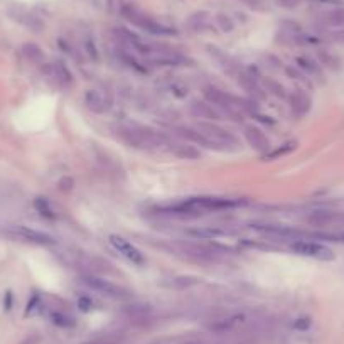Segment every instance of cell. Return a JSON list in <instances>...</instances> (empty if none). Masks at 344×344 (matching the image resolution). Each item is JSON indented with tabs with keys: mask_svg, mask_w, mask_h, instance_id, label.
Here are the masks:
<instances>
[{
	"mask_svg": "<svg viewBox=\"0 0 344 344\" xmlns=\"http://www.w3.org/2000/svg\"><path fill=\"white\" fill-rule=\"evenodd\" d=\"M250 201L247 197H219V196H196L186 197L176 203H167L155 206L152 213L164 214V216L177 218H197L201 214L214 211H230V209L243 208Z\"/></svg>",
	"mask_w": 344,
	"mask_h": 344,
	"instance_id": "6da1fadb",
	"label": "cell"
},
{
	"mask_svg": "<svg viewBox=\"0 0 344 344\" xmlns=\"http://www.w3.org/2000/svg\"><path fill=\"white\" fill-rule=\"evenodd\" d=\"M118 137L128 147L133 149H162L169 145V138L162 132H157L154 128L142 127L137 124H127L118 127Z\"/></svg>",
	"mask_w": 344,
	"mask_h": 344,
	"instance_id": "7a4b0ae2",
	"label": "cell"
},
{
	"mask_svg": "<svg viewBox=\"0 0 344 344\" xmlns=\"http://www.w3.org/2000/svg\"><path fill=\"white\" fill-rule=\"evenodd\" d=\"M197 132L206 138L209 149L219 150V152H231L240 147L236 137L231 135L228 130H225L223 127L216 125L214 122H199L196 125Z\"/></svg>",
	"mask_w": 344,
	"mask_h": 344,
	"instance_id": "3957f363",
	"label": "cell"
},
{
	"mask_svg": "<svg viewBox=\"0 0 344 344\" xmlns=\"http://www.w3.org/2000/svg\"><path fill=\"white\" fill-rule=\"evenodd\" d=\"M122 15H124L130 24L137 26L138 29H142V31H145L147 34H152V36H171V34H174V29L167 27L159 21H155L154 17L144 14L140 9H137L135 5L132 4L122 5Z\"/></svg>",
	"mask_w": 344,
	"mask_h": 344,
	"instance_id": "277c9868",
	"label": "cell"
},
{
	"mask_svg": "<svg viewBox=\"0 0 344 344\" xmlns=\"http://www.w3.org/2000/svg\"><path fill=\"white\" fill-rule=\"evenodd\" d=\"M81 284L85 285L86 289L93 290V292H98L105 297H110V299H118V300H127L132 297V292L128 289H125L124 285H118L112 280H107L103 277H98L95 273H88V275L81 277Z\"/></svg>",
	"mask_w": 344,
	"mask_h": 344,
	"instance_id": "5b68a950",
	"label": "cell"
},
{
	"mask_svg": "<svg viewBox=\"0 0 344 344\" xmlns=\"http://www.w3.org/2000/svg\"><path fill=\"white\" fill-rule=\"evenodd\" d=\"M290 252L306 256V258L319 260V261H332L336 258L334 252L319 241H309V240H295L290 243Z\"/></svg>",
	"mask_w": 344,
	"mask_h": 344,
	"instance_id": "8992f818",
	"label": "cell"
},
{
	"mask_svg": "<svg viewBox=\"0 0 344 344\" xmlns=\"http://www.w3.org/2000/svg\"><path fill=\"white\" fill-rule=\"evenodd\" d=\"M145 61L152 66H166V68H177V66H188L191 59L188 56L180 54L171 48H162V46H154L152 51L145 56Z\"/></svg>",
	"mask_w": 344,
	"mask_h": 344,
	"instance_id": "52a82bcc",
	"label": "cell"
},
{
	"mask_svg": "<svg viewBox=\"0 0 344 344\" xmlns=\"http://www.w3.org/2000/svg\"><path fill=\"white\" fill-rule=\"evenodd\" d=\"M108 243L112 245V248L115 250L120 256H124L127 261H130L132 265L137 267H144L147 264V258L142 253V250H138L132 241H128L127 238L120 236V235H110L108 236Z\"/></svg>",
	"mask_w": 344,
	"mask_h": 344,
	"instance_id": "ba28073f",
	"label": "cell"
},
{
	"mask_svg": "<svg viewBox=\"0 0 344 344\" xmlns=\"http://www.w3.org/2000/svg\"><path fill=\"white\" fill-rule=\"evenodd\" d=\"M112 96L108 91L102 88H90L85 93V105L91 113L95 115H105L112 108Z\"/></svg>",
	"mask_w": 344,
	"mask_h": 344,
	"instance_id": "9c48e42d",
	"label": "cell"
},
{
	"mask_svg": "<svg viewBox=\"0 0 344 344\" xmlns=\"http://www.w3.org/2000/svg\"><path fill=\"white\" fill-rule=\"evenodd\" d=\"M43 71H44V76L49 81H52L56 86H59V88H68V86H71L74 81L73 73L69 71V68L59 59L46 64L43 68Z\"/></svg>",
	"mask_w": 344,
	"mask_h": 344,
	"instance_id": "30bf717a",
	"label": "cell"
},
{
	"mask_svg": "<svg viewBox=\"0 0 344 344\" xmlns=\"http://www.w3.org/2000/svg\"><path fill=\"white\" fill-rule=\"evenodd\" d=\"M10 233H12L14 236L21 238V240L34 243V245H41V247H51V245L56 243L54 236H51L41 230L31 228V226H24V225L12 226V228H10Z\"/></svg>",
	"mask_w": 344,
	"mask_h": 344,
	"instance_id": "8fae6325",
	"label": "cell"
},
{
	"mask_svg": "<svg viewBox=\"0 0 344 344\" xmlns=\"http://www.w3.org/2000/svg\"><path fill=\"white\" fill-rule=\"evenodd\" d=\"M243 135H245V140H247V144L253 150H256V152H260V154H267L268 152V149H270V140H268V137L260 130L258 127L247 125L243 128Z\"/></svg>",
	"mask_w": 344,
	"mask_h": 344,
	"instance_id": "7c38bea8",
	"label": "cell"
},
{
	"mask_svg": "<svg viewBox=\"0 0 344 344\" xmlns=\"http://www.w3.org/2000/svg\"><path fill=\"white\" fill-rule=\"evenodd\" d=\"M189 112L196 118H201V122H214L221 118V112L209 102H199V100L192 102Z\"/></svg>",
	"mask_w": 344,
	"mask_h": 344,
	"instance_id": "4fadbf2b",
	"label": "cell"
},
{
	"mask_svg": "<svg viewBox=\"0 0 344 344\" xmlns=\"http://www.w3.org/2000/svg\"><path fill=\"white\" fill-rule=\"evenodd\" d=\"M289 102H290V110H292L295 118H304L312 105L311 96H309L304 90H295L292 95H290Z\"/></svg>",
	"mask_w": 344,
	"mask_h": 344,
	"instance_id": "5bb4252c",
	"label": "cell"
},
{
	"mask_svg": "<svg viewBox=\"0 0 344 344\" xmlns=\"http://www.w3.org/2000/svg\"><path fill=\"white\" fill-rule=\"evenodd\" d=\"M245 320H247V316H245L243 312H233L211 322L209 324V329L214 332H228V331L240 328L241 324H245Z\"/></svg>",
	"mask_w": 344,
	"mask_h": 344,
	"instance_id": "9a60e30c",
	"label": "cell"
},
{
	"mask_svg": "<svg viewBox=\"0 0 344 344\" xmlns=\"http://www.w3.org/2000/svg\"><path fill=\"white\" fill-rule=\"evenodd\" d=\"M169 150L172 152V155H176L177 159L184 160H197L201 159V150L194 147L192 144L180 140V142H169Z\"/></svg>",
	"mask_w": 344,
	"mask_h": 344,
	"instance_id": "2e32d148",
	"label": "cell"
},
{
	"mask_svg": "<svg viewBox=\"0 0 344 344\" xmlns=\"http://www.w3.org/2000/svg\"><path fill=\"white\" fill-rule=\"evenodd\" d=\"M188 27L192 32H208L213 29V19L211 14L206 12V10H199V12H194L188 19Z\"/></svg>",
	"mask_w": 344,
	"mask_h": 344,
	"instance_id": "e0dca14e",
	"label": "cell"
},
{
	"mask_svg": "<svg viewBox=\"0 0 344 344\" xmlns=\"http://www.w3.org/2000/svg\"><path fill=\"white\" fill-rule=\"evenodd\" d=\"M295 66L299 68L300 71H304L307 76L312 78V79H322L324 78L322 69H320V64H317L312 57H309V56H299L297 57Z\"/></svg>",
	"mask_w": 344,
	"mask_h": 344,
	"instance_id": "ac0fdd59",
	"label": "cell"
},
{
	"mask_svg": "<svg viewBox=\"0 0 344 344\" xmlns=\"http://www.w3.org/2000/svg\"><path fill=\"white\" fill-rule=\"evenodd\" d=\"M233 230L230 228H219V226H204V228H194L188 230V235L194 238H206V240H211V238H219V236H231Z\"/></svg>",
	"mask_w": 344,
	"mask_h": 344,
	"instance_id": "d6986e66",
	"label": "cell"
},
{
	"mask_svg": "<svg viewBox=\"0 0 344 344\" xmlns=\"http://www.w3.org/2000/svg\"><path fill=\"white\" fill-rule=\"evenodd\" d=\"M49 319L52 324L61 329H71L76 326V319H74V316L69 314L68 311H64V309H52V311H49Z\"/></svg>",
	"mask_w": 344,
	"mask_h": 344,
	"instance_id": "ffe728a7",
	"label": "cell"
},
{
	"mask_svg": "<svg viewBox=\"0 0 344 344\" xmlns=\"http://www.w3.org/2000/svg\"><path fill=\"white\" fill-rule=\"evenodd\" d=\"M337 214L334 211H326V209H317V211L311 213L306 218L309 225L317 226V228H324V226H329L336 221Z\"/></svg>",
	"mask_w": 344,
	"mask_h": 344,
	"instance_id": "44dd1931",
	"label": "cell"
},
{
	"mask_svg": "<svg viewBox=\"0 0 344 344\" xmlns=\"http://www.w3.org/2000/svg\"><path fill=\"white\" fill-rule=\"evenodd\" d=\"M22 54L27 61H31L34 64H44L46 63V54L44 51L41 49V46L36 43H26L22 46Z\"/></svg>",
	"mask_w": 344,
	"mask_h": 344,
	"instance_id": "7402d4cb",
	"label": "cell"
},
{
	"mask_svg": "<svg viewBox=\"0 0 344 344\" xmlns=\"http://www.w3.org/2000/svg\"><path fill=\"white\" fill-rule=\"evenodd\" d=\"M34 208H36V211L43 218H46V219H52V221H54L57 218L54 208H52V204H51V201L48 199V197L37 196L36 199H34Z\"/></svg>",
	"mask_w": 344,
	"mask_h": 344,
	"instance_id": "603a6c76",
	"label": "cell"
},
{
	"mask_svg": "<svg viewBox=\"0 0 344 344\" xmlns=\"http://www.w3.org/2000/svg\"><path fill=\"white\" fill-rule=\"evenodd\" d=\"M261 86H264L267 93L280 98V100H285V98H287V90H285V86L280 83V81H277L273 78H264L261 76Z\"/></svg>",
	"mask_w": 344,
	"mask_h": 344,
	"instance_id": "cb8c5ba5",
	"label": "cell"
},
{
	"mask_svg": "<svg viewBox=\"0 0 344 344\" xmlns=\"http://www.w3.org/2000/svg\"><path fill=\"white\" fill-rule=\"evenodd\" d=\"M322 22L329 27H344V7L332 9L322 15Z\"/></svg>",
	"mask_w": 344,
	"mask_h": 344,
	"instance_id": "d4e9b609",
	"label": "cell"
},
{
	"mask_svg": "<svg viewBox=\"0 0 344 344\" xmlns=\"http://www.w3.org/2000/svg\"><path fill=\"white\" fill-rule=\"evenodd\" d=\"M295 147H297V142H294V140L285 142V144H282V145H278V147H275L273 150H270V152H267V154L264 155V159H265V160H275V159H280V157L289 155L290 152H292V150H295Z\"/></svg>",
	"mask_w": 344,
	"mask_h": 344,
	"instance_id": "484cf974",
	"label": "cell"
},
{
	"mask_svg": "<svg viewBox=\"0 0 344 344\" xmlns=\"http://www.w3.org/2000/svg\"><path fill=\"white\" fill-rule=\"evenodd\" d=\"M199 284V278L197 277H191V275H179V277H174L171 278V282L166 284L167 287L171 289H177V290H183V289H189V287H194V285Z\"/></svg>",
	"mask_w": 344,
	"mask_h": 344,
	"instance_id": "4316f807",
	"label": "cell"
},
{
	"mask_svg": "<svg viewBox=\"0 0 344 344\" xmlns=\"http://www.w3.org/2000/svg\"><path fill=\"white\" fill-rule=\"evenodd\" d=\"M44 311V300H43V295L41 294H34L31 299L27 302V307H26V317H32V316H37Z\"/></svg>",
	"mask_w": 344,
	"mask_h": 344,
	"instance_id": "83f0119b",
	"label": "cell"
},
{
	"mask_svg": "<svg viewBox=\"0 0 344 344\" xmlns=\"http://www.w3.org/2000/svg\"><path fill=\"white\" fill-rule=\"evenodd\" d=\"M57 44H59V48L63 49V52H66L68 56H71L74 61H79V63H83V57H81V54H79V51H78V48L74 44H71L69 43L68 39H64V37H59L57 39Z\"/></svg>",
	"mask_w": 344,
	"mask_h": 344,
	"instance_id": "f1b7e54d",
	"label": "cell"
},
{
	"mask_svg": "<svg viewBox=\"0 0 344 344\" xmlns=\"http://www.w3.org/2000/svg\"><path fill=\"white\" fill-rule=\"evenodd\" d=\"M285 74H287L289 78L295 79V81H300V83L311 86V78H309L304 71H300V69L297 68V66H294V64H290V66H285Z\"/></svg>",
	"mask_w": 344,
	"mask_h": 344,
	"instance_id": "f546056e",
	"label": "cell"
},
{
	"mask_svg": "<svg viewBox=\"0 0 344 344\" xmlns=\"http://www.w3.org/2000/svg\"><path fill=\"white\" fill-rule=\"evenodd\" d=\"M214 22H216V26L223 32H231L233 29H235V22H233L231 17L226 15V14H218L216 17H214Z\"/></svg>",
	"mask_w": 344,
	"mask_h": 344,
	"instance_id": "4dcf8cb0",
	"label": "cell"
},
{
	"mask_svg": "<svg viewBox=\"0 0 344 344\" xmlns=\"http://www.w3.org/2000/svg\"><path fill=\"white\" fill-rule=\"evenodd\" d=\"M85 52H86V56H88L91 61L96 63L98 59H100V52H98V48H96L95 41L90 39V37L85 41Z\"/></svg>",
	"mask_w": 344,
	"mask_h": 344,
	"instance_id": "1f68e13d",
	"label": "cell"
},
{
	"mask_svg": "<svg viewBox=\"0 0 344 344\" xmlns=\"http://www.w3.org/2000/svg\"><path fill=\"white\" fill-rule=\"evenodd\" d=\"M169 90H171L172 95H176L177 98H184L188 96V86H184L179 81H174V83H169Z\"/></svg>",
	"mask_w": 344,
	"mask_h": 344,
	"instance_id": "d6a6232c",
	"label": "cell"
},
{
	"mask_svg": "<svg viewBox=\"0 0 344 344\" xmlns=\"http://www.w3.org/2000/svg\"><path fill=\"white\" fill-rule=\"evenodd\" d=\"M312 326V319L311 317H299V319H295L294 320V329H297V331H307L309 328Z\"/></svg>",
	"mask_w": 344,
	"mask_h": 344,
	"instance_id": "836d02e7",
	"label": "cell"
},
{
	"mask_svg": "<svg viewBox=\"0 0 344 344\" xmlns=\"http://www.w3.org/2000/svg\"><path fill=\"white\" fill-rule=\"evenodd\" d=\"M78 307H79V311H81V312H90L91 309H93V300H91V297H86V295L79 297V299H78Z\"/></svg>",
	"mask_w": 344,
	"mask_h": 344,
	"instance_id": "e575fe53",
	"label": "cell"
},
{
	"mask_svg": "<svg viewBox=\"0 0 344 344\" xmlns=\"http://www.w3.org/2000/svg\"><path fill=\"white\" fill-rule=\"evenodd\" d=\"M57 186H59V191H64V192H69L73 189V186H74V180L71 179V177H63L59 183H57Z\"/></svg>",
	"mask_w": 344,
	"mask_h": 344,
	"instance_id": "d590c367",
	"label": "cell"
},
{
	"mask_svg": "<svg viewBox=\"0 0 344 344\" xmlns=\"http://www.w3.org/2000/svg\"><path fill=\"white\" fill-rule=\"evenodd\" d=\"M300 2L302 0H275V4L280 5L284 9H295V7H299Z\"/></svg>",
	"mask_w": 344,
	"mask_h": 344,
	"instance_id": "8d00e7d4",
	"label": "cell"
},
{
	"mask_svg": "<svg viewBox=\"0 0 344 344\" xmlns=\"http://www.w3.org/2000/svg\"><path fill=\"white\" fill-rule=\"evenodd\" d=\"M243 2L255 10H264V0H243Z\"/></svg>",
	"mask_w": 344,
	"mask_h": 344,
	"instance_id": "74e56055",
	"label": "cell"
},
{
	"mask_svg": "<svg viewBox=\"0 0 344 344\" xmlns=\"http://www.w3.org/2000/svg\"><path fill=\"white\" fill-rule=\"evenodd\" d=\"M14 304V295L12 292H5V311H10Z\"/></svg>",
	"mask_w": 344,
	"mask_h": 344,
	"instance_id": "f35d334b",
	"label": "cell"
},
{
	"mask_svg": "<svg viewBox=\"0 0 344 344\" xmlns=\"http://www.w3.org/2000/svg\"><path fill=\"white\" fill-rule=\"evenodd\" d=\"M314 4H320V5H337L341 4V0H311Z\"/></svg>",
	"mask_w": 344,
	"mask_h": 344,
	"instance_id": "ab89813d",
	"label": "cell"
},
{
	"mask_svg": "<svg viewBox=\"0 0 344 344\" xmlns=\"http://www.w3.org/2000/svg\"><path fill=\"white\" fill-rule=\"evenodd\" d=\"M22 344H39V336H31L22 342Z\"/></svg>",
	"mask_w": 344,
	"mask_h": 344,
	"instance_id": "60d3db41",
	"label": "cell"
}]
</instances>
